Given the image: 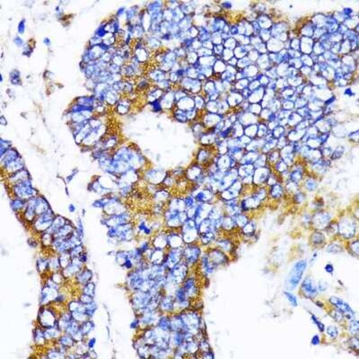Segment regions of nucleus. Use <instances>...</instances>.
<instances>
[{
  "label": "nucleus",
  "mask_w": 359,
  "mask_h": 359,
  "mask_svg": "<svg viewBox=\"0 0 359 359\" xmlns=\"http://www.w3.org/2000/svg\"><path fill=\"white\" fill-rule=\"evenodd\" d=\"M325 240V237L322 233L315 232L312 236V241L315 245L322 244Z\"/></svg>",
  "instance_id": "6"
},
{
  "label": "nucleus",
  "mask_w": 359,
  "mask_h": 359,
  "mask_svg": "<svg viewBox=\"0 0 359 359\" xmlns=\"http://www.w3.org/2000/svg\"><path fill=\"white\" fill-rule=\"evenodd\" d=\"M312 319L313 320V322L317 325L318 329L320 330V332H322L324 331V329H325L324 325L323 324V323H321L320 321H319L315 316H314V315H312Z\"/></svg>",
  "instance_id": "13"
},
{
  "label": "nucleus",
  "mask_w": 359,
  "mask_h": 359,
  "mask_svg": "<svg viewBox=\"0 0 359 359\" xmlns=\"http://www.w3.org/2000/svg\"><path fill=\"white\" fill-rule=\"evenodd\" d=\"M329 301L347 318L351 319L353 317L354 313L347 303L335 296L331 297L329 299Z\"/></svg>",
  "instance_id": "3"
},
{
  "label": "nucleus",
  "mask_w": 359,
  "mask_h": 359,
  "mask_svg": "<svg viewBox=\"0 0 359 359\" xmlns=\"http://www.w3.org/2000/svg\"><path fill=\"white\" fill-rule=\"evenodd\" d=\"M326 333L332 339H335L338 336V329L334 326H328L326 329Z\"/></svg>",
  "instance_id": "9"
},
{
  "label": "nucleus",
  "mask_w": 359,
  "mask_h": 359,
  "mask_svg": "<svg viewBox=\"0 0 359 359\" xmlns=\"http://www.w3.org/2000/svg\"><path fill=\"white\" fill-rule=\"evenodd\" d=\"M306 265V261L302 260L297 263L293 268L287 279V288L288 290H293L298 285L302 278Z\"/></svg>",
  "instance_id": "1"
},
{
  "label": "nucleus",
  "mask_w": 359,
  "mask_h": 359,
  "mask_svg": "<svg viewBox=\"0 0 359 359\" xmlns=\"http://www.w3.org/2000/svg\"><path fill=\"white\" fill-rule=\"evenodd\" d=\"M350 347L355 350H358L359 347V341L358 338L354 337L350 338L348 341Z\"/></svg>",
  "instance_id": "11"
},
{
  "label": "nucleus",
  "mask_w": 359,
  "mask_h": 359,
  "mask_svg": "<svg viewBox=\"0 0 359 359\" xmlns=\"http://www.w3.org/2000/svg\"><path fill=\"white\" fill-rule=\"evenodd\" d=\"M359 322L357 320H352L349 325V331L351 334L356 335L359 333Z\"/></svg>",
  "instance_id": "7"
},
{
  "label": "nucleus",
  "mask_w": 359,
  "mask_h": 359,
  "mask_svg": "<svg viewBox=\"0 0 359 359\" xmlns=\"http://www.w3.org/2000/svg\"><path fill=\"white\" fill-rule=\"evenodd\" d=\"M342 250H343L342 247L336 244H331L329 245L328 246V247H326V251L330 253H339L341 252Z\"/></svg>",
  "instance_id": "8"
},
{
  "label": "nucleus",
  "mask_w": 359,
  "mask_h": 359,
  "mask_svg": "<svg viewBox=\"0 0 359 359\" xmlns=\"http://www.w3.org/2000/svg\"><path fill=\"white\" fill-rule=\"evenodd\" d=\"M285 295L286 296L287 298L288 299V301L291 302V305H292L294 307H296L297 305V299L296 297L294 295H293L292 293L288 292H285Z\"/></svg>",
  "instance_id": "12"
},
{
  "label": "nucleus",
  "mask_w": 359,
  "mask_h": 359,
  "mask_svg": "<svg viewBox=\"0 0 359 359\" xmlns=\"http://www.w3.org/2000/svg\"><path fill=\"white\" fill-rule=\"evenodd\" d=\"M330 215L326 213H319L314 216L312 219L314 226L318 230L326 228L330 220Z\"/></svg>",
  "instance_id": "4"
},
{
  "label": "nucleus",
  "mask_w": 359,
  "mask_h": 359,
  "mask_svg": "<svg viewBox=\"0 0 359 359\" xmlns=\"http://www.w3.org/2000/svg\"><path fill=\"white\" fill-rule=\"evenodd\" d=\"M351 251L356 255H359V241L357 240L353 243L350 246Z\"/></svg>",
  "instance_id": "14"
},
{
  "label": "nucleus",
  "mask_w": 359,
  "mask_h": 359,
  "mask_svg": "<svg viewBox=\"0 0 359 359\" xmlns=\"http://www.w3.org/2000/svg\"><path fill=\"white\" fill-rule=\"evenodd\" d=\"M302 290L304 295L307 298L312 299L317 295V288L313 285L312 280L309 278L305 279L303 282Z\"/></svg>",
  "instance_id": "5"
},
{
  "label": "nucleus",
  "mask_w": 359,
  "mask_h": 359,
  "mask_svg": "<svg viewBox=\"0 0 359 359\" xmlns=\"http://www.w3.org/2000/svg\"><path fill=\"white\" fill-rule=\"evenodd\" d=\"M325 270L328 273H332L334 271V268L331 264H327L325 267Z\"/></svg>",
  "instance_id": "16"
},
{
  "label": "nucleus",
  "mask_w": 359,
  "mask_h": 359,
  "mask_svg": "<svg viewBox=\"0 0 359 359\" xmlns=\"http://www.w3.org/2000/svg\"><path fill=\"white\" fill-rule=\"evenodd\" d=\"M356 222L349 218H345L338 224V232L345 238H351L355 234Z\"/></svg>",
  "instance_id": "2"
},
{
  "label": "nucleus",
  "mask_w": 359,
  "mask_h": 359,
  "mask_svg": "<svg viewBox=\"0 0 359 359\" xmlns=\"http://www.w3.org/2000/svg\"><path fill=\"white\" fill-rule=\"evenodd\" d=\"M332 318H333L337 322H341L343 319L344 315L340 311H333L330 313Z\"/></svg>",
  "instance_id": "10"
},
{
  "label": "nucleus",
  "mask_w": 359,
  "mask_h": 359,
  "mask_svg": "<svg viewBox=\"0 0 359 359\" xmlns=\"http://www.w3.org/2000/svg\"><path fill=\"white\" fill-rule=\"evenodd\" d=\"M320 340L319 338L318 335H314V337L312 338V341H311V343L314 345H317L319 344Z\"/></svg>",
  "instance_id": "15"
}]
</instances>
